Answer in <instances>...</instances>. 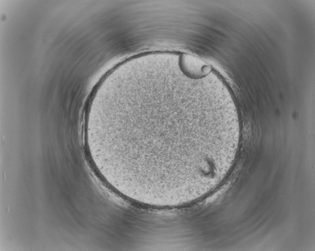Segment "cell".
<instances>
[{"label": "cell", "instance_id": "obj_1", "mask_svg": "<svg viewBox=\"0 0 315 251\" xmlns=\"http://www.w3.org/2000/svg\"><path fill=\"white\" fill-rule=\"evenodd\" d=\"M127 106L129 115L125 116L129 119L125 121L129 122L125 129L152 139L201 142L198 140L208 139L214 128L210 108L181 95L150 94Z\"/></svg>", "mask_w": 315, "mask_h": 251}]
</instances>
